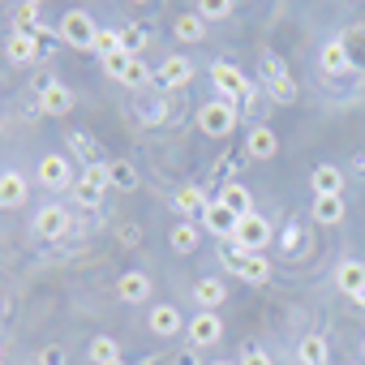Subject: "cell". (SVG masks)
Masks as SVG:
<instances>
[{
    "mask_svg": "<svg viewBox=\"0 0 365 365\" xmlns=\"http://www.w3.org/2000/svg\"><path fill=\"white\" fill-rule=\"evenodd\" d=\"M211 78H215L220 99H228V103H237V108H254V103H258V86H254V78L241 73L237 65L215 61V65H211Z\"/></svg>",
    "mask_w": 365,
    "mask_h": 365,
    "instance_id": "1",
    "label": "cell"
},
{
    "mask_svg": "<svg viewBox=\"0 0 365 365\" xmlns=\"http://www.w3.org/2000/svg\"><path fill=\"white\" fill-rule=\"evenodd\" d=\"M95 35H99V26H95V18L86 9H69L61 18V43L82 48V52H95Z\"/></svg>",
    "mask_w": 365,
    "mask_h": 365,
    "instance_id": "2",
    "label": "cell"
},
{
    "mask_svg": "<svg viewBox=\"0 0 365 365\" xmlns=\"http://www.w3.org/2000/svg\"><path fill=\"white\" fill-rule=\"evenodd\" d=\"M198 129H202L207 138H228V133L237 129V103H228V99L202 103V108H198Z\"/></svg>",
    "mask_w": 365,
    "mask_h": 365,
    "instance_id": "3",
    "label": "cell"
},
{
    "mask_svg": "<svg viewBox=\"0 0 365 365\" xmlns=\"http://www.w3.org/2000/svg\"><path fill=\"white\" fill-rule=\"evenodd\" d=\"M112 185V172H108V163H91L82 176H78V207H86V211H95L99 202H103V190Z\"/></svg>",
    "mask_w": 365,
    "mask_h": 365,
    "instance_id": "4",
    "label": "cell"
},
{
    "mask_svg": "<svg viewBox=\"0 0 365 365\" xmlns=\"http://www.w3.org/2000/svg\"><path fill=\"white\" fill-rule=\"evenodd\" d=\"M267 241H271V224H267L262 215H245V220H237V232H232V245H237V250H245V254H262Z\"/></svg>",
    "mask_w": 365,
    "mask_h": 365,
    "instance_id": "5",
    "label": "cell"
},
{
    "mask_svg": "<svg viewBox=\"0 0 365 365\" xmlns=\"http://www.w3.org/2000/svg\"><path fill=\"white\" fill-rule=\"evenodd\" d=\"M190 78H194V65H190L185 56H168V61L155 69V82H159L163 91H185Z\"/></svg>",
    "mask_w": 365,
    "mask_h": 365,
    "instance_id": "6",
    "label": "cell"
},
{
    "mask_svg": "<svg viewBox=\"0 0 365 365\" xmlns=\"http://www.w3.org/2000/svg\"><path fill=\"white\" fill-rule=\"evenodd\" d=\"M39 180L48 190H69L73 185V163L65 155H43L39 159Z\"/></svg>",
    "mask_w": 365,
    "mask_h": 365,
    "instance_id": "7",
    "label": "cell"
},
{
    "mask_svg": "<svg viewBox=\"0 0 365 365\" xmlns=\"http://www.w3.org/2000/svg\"><path fill=\"white\" fill-rule=\"evenodd\" d=\"M220 335H224V322L211 309H198L190 318V344L194 348H211V344H220Z\"/></svg>",
    "mask_w": 365,
    "mask_h": 365,
    "instance_id": "8",
    "label": "cell"
},
{
    "mask_svg": "<svg viewBox=\"0 0 365 365\" xmlns=\"http://www.w3.org/2000/svg\"><path fill=\"white\" fill-rule=\"evenodd\" d=\"M35 232H39V237H48V241L65 237V232H69V211H65L61 202L39 207V215H35Z\"/></svg>",
    "mask_w": 365,
    "mask_h": 365,
    "instance_id": "9",
    "label": "cell"
},
{
    "mask_svg": "<svg viewBox=\"0 0 365 365\" xmlns=\"http://www.w3.org/2000/svg\"><path fill=\"white\" fill-rule=\"evenodd\" d=\"M207 207H211V198L198 190V185H185L176 194V215L185 220V224H202V215H207Z\"/></svg>",
    "mask_w": 365,
    "mask_h": 365,
    "instance_id": "10",
    "label": "cell"
},
{
    "mask_svg": "<svg viewBox=\"0 0 365 365\" xmlns=\"http://www.w3.org/2000/svg\"><path fill=\"white\" fill-rule=\"evenodd\" d=\"M39 112H43V116H65V112H73V91H69L65 82H48V86L39 91Z\"/></svg>",
    "mask_w": 365,
    "mask_h": 365,
    "instance_id": "11",
    "label": "cell"
},
{
    "mask_svg": "<svg viewBox=\"0 0 365 365\" xmlns=\"http://www.w3.org/2000/svg\"><path fill=\"white\" fill-rule=\"evenodd\" d=\"M39 52H43V48H39V35H31V31H14L9 43H5V56H9L14 65H31Z\"/></svg>",
    "mask_w": 365,
    "mask_h": 365,
    "instance_id": "12",
    "label": "cell"
},
{
    "mask_svg": "<svg viewBox=\"0 0 365 365\" xmlns=\"http://www.w3.org/2000/svg\"><path fill=\"white\" fill-rule=\"evenodd\" d=\"M202 228H207V232H215L220 241H232V232H237V215L215 198V202L207 207V215H202Z\"/></svg>",
    "mask_w": 365,
    "mask_h": 365,
    "instance_id": "13",
    "label": "cell"
},
{
    "mask_svg": "<svg viewBox=\"0 0 365 365\" xmlns=\"http://www.w3.org/2000/svg\"><path fill=\"white\" fill-rule=\"evenodd\" d=\"M116 297H120L125 305H142V301L150 297V279H146V271H125V275L116 279Z\"/></svg>",
    "mask_w": 365,
    "mask_h": 365,
    "instance_id": "14",
    "label": "cell"
},
{
    "mask_svg": "<svg viewBox=\"0 0 365 365\" xmlns=\"http://www.w3.org/2000/svg\"><path fill=\"white\" fill-rule=\"evenodd\" d=\"M180 309L176 305H155L150 314H146V327L155 331V335H163V339H172V335H180Z\"/></svg>",
    "mask_w": 365,
    "mask_h": 365,
    "instance_id": "15",
    "label": "cell"
},
{
    "mask_svg": "<svg viewBox=\"0 0 365 365\" xmlns=\"http://www.w3.org/2000/svg\"><path fill=\"white\" fill-rule=\"evenodd\" d=\"M309 185H314V198H327V194H344V172L335 163H318L314 176H309Z\"/></svg>",
    "mask_w": 365,
    "mask_h": 365,
    "instance_id": "16",
    "label": "cell"
},
{
    "mask_svg": "<svg viewBox=\"0 0 365 365\" xmlns=\"http://www.w3.org/2000/svg\"><path fill=\"white\" fill-rule=\"evenodd\" d=\"M318 65H322V73H331V78L348 73V69H352V61H348V48H344V39H331V43H322V52H318Z\"/></svg>",
    "mask_w": 365,
    "mask_h": 365,
    "instance_id": "17",
    "label": "cell"
},
{
    "mask_svg": "<svg viewBox=\"0 0 365 365\" xmlns=\"http://www.w3.org/2000/svg\"><path fill=\"white\" fill-rule=\"evenodd\" d=\"M220 202L237 215V220H245V215H254V198H250V190L241 185V180H228V185L220 190Z\"/></svg>",
    "mask_w": 365,
    "mask_h": 365,
    "instance_id": "18",
    "label": "cell"
},
{
    "mask_svg": "<svg viewBox=\"0 0 365 365\" xmlns=\"http://www.w3.org/2000/svg\"><path fill=\"white\" fill-rule=\"evenodd\" d=\"M275 150H279V138H275V129H267V125L250 129V138H245V155H250V159H271Z\"/></svg>",
    "mask_w": 365,
    "mask_h": 365,
    "instance_id": "19",
    "label": "cell"
},
{
    "mask_svg": "<svg viewBox=\"0 0 365 365\" xmlns=\"http://www.w3.org/2000/svg\"><path fill=\"white\" fill-rule=\"evenodd\" d=\"M26 194H31V185H26L22 172H5V176H0V207H22Z\"/></svg>",
    "mask_w": 365,
    "mask_h": 365,
    "instance_id": "20",
    "label": "cell"
},
{
    "mask_svg": "<svg viewBox=\"0 0 365 365\" xmlns=\"http://www.w3.org/2000/svg\"><path fill=\"white\" fill-rule=\"evenodd\" d=\"M224 297H228V288H224V279H215V275H207V279L194 284V301H198L202 309H211V314L224 305Z\"/></svg>",
    "mask_w": 365,
    "mask_h": 365,
    "instance_id": "21",
    "label": "cell"
},
{
    "mask_svg": "<svg viewBox=\"0 0 365 365\" xmlns=\"http://www.w3.org/2000/svg\"><path fill=\"white\" fill-rule=\"evenodd\" d=\"M335 284H339V292H356V288H365V262H356V258H344L339 267H335Z\"/></svg>",
    "mask_w": 365,
    "mask_h": 365,
    "instance_id": "22",
    "label": "cell"
},
{
    "mask_svg": "<svg viewBox=\"0 0 365 365\" xmlns=\"http://www.w3.org/2000/svg\"><path fill=\"white\" fill-rule=\"evenodd\" d=\"M168 241H172V250H176V254H194V250H198V241H202V232H198V224H185V220H180V224L168 232Z\"/></svg>",
    "mask_w": 365,
    "mask_h": 365,
    "instance_id": "23",
    "label": "cell"
},
{
    "mask_svg": "<svg viewBox=\"0 0 365 365\" xmlns=\"http://www.w3.org/2000/svg\"><path fill=\"white\" fill-rule=\"evenodd\" d=\"M108 172H112V190H120V194H133L138 190V168L129 159H112Z\"/></svg>",
    "mask_w": 365,
    "mask_h": 365,
    "instance_id": "24",
    "label": "cell"
},
{
    "mask_svg": "<svg viewBox=\"0 0 365 365\" xmlns=\"http://www.w3.org/2000/svg\"><path fill=\"white\" fill-rule=\"evenodd\" d=\"M314 220H318V224H339V220H344V194L314 198Z\"/></svg>",
    "mask_w": 365,
    "mask_h": 365,
    "instance_id": "25",
    "label": "cell"
},
{
    "mask_svg": "<svg viewBox=\"0 0 365 365\" xmlns=\"http://www.w3.org/2000/svg\"><path fill=\"white\" fill-rule=\"evenodd\" d=\"M297 356H301V365H327V339L322 335H305L301 344H297Z\"/></svg>",
    "mask_w": 365,
    "mask_h": 365,
    "instance_id": "26",
    "label": "cell"
},
{
    "mask_svg": "<svg viewBox=\"0 0 365 365\" xmlns=\"http://www.w3.org/2000/svg\"><path fill=\"white\" fill-rule=\"evenodd\" d=\"M48 22H43V5L39 0H22L18 5V31H31V35H39Z\"/></svg>",
    "mask_w": 365,
    "mask_h": 365,
    "instance_id": "27",
    "label": "cell"
},
{
    "mask_svg": "<svg viewBox=\"0 0 365 365\" xmlns=\"http://www.w3.org/2000/svg\"><path fill=\"white\" fill-rule=\"evenodd\" d=\"M86 352H91V361H95V365H112V361H120V348H116V339H112V335H95Z\"/></svg>",
    "mask_w": 365,
    "mask_h": 365,
    "instance_id": "28",
    "label": "cell"
},
{
    "mask_svg": "<svg viewBox=\"0 0 365 365\" xmlns=\"http://www.w3.org/2000/svg\"><path fill=\"white\" fill-rule=\"evenodd\" d=\"M172 31H176V39H185V43H198V39H202V31H207V22H202L198 14H180Z\"/></svg>",
    "mask_w": 365,
    "mask_h": 365,
    "instance_id": "29",
    "label": "cell"
},
{
    "mask_svg": "<svg viewBox=\"0 0 365 365\" xmlns=\"http://www.w3.org/2000/svg\"><path fill=\"white\" fill-rule=\"evenodd\" d=\"M241 279H245V284H267V279H271V262H267L262 254H250L245 267H241Z\"/></svg>",
    "mask_w": 365,
    "mask_h": 365,
    "instance_id": "30",
    "label": "cell"
},
{
    "mask_svg": "<svg viewBox=\"0 0 365 365\" xmlns=\"http://www.w3.org/2000/svg\"><path fill=\"white\" fill-rule=\"evenodd\" d=\"M344 48H348L352 69H365V26H352V31L344 35Z\"/></svg>",
    "mask_w": 365,
    "mask_h": 365,
    "instance_id": "31",
    "label": "cell"
},
{
    "mask_svg": "<svg viewBox=\"0 0 365 365\" xmlns=\"http://www.w3.org/2000/svg\"><path fill=\"white\" fill-rule=\"evenodd\" d=\"M125 86H133V91H142V86H150L155 82V73H150V65L142 61V56H133V65L125 69V78H120Z\"/></svg>",
    "mask_w": 365,
    "mask_h": 365,
    "instance_id": "32",
    "label": "cell"
},
{
    "mask_svg": "<svg viewBox=\"0 0 365 365\" xmlns=\"http://www.w3.org/2000/svg\"><path fill=\"white\" fill-rule=\"evenodd\" d=\"M232 9H237V5H232V0H198V5H194V14H198L202 22H211V18L220 22V18H228Z\"/></svg>",
    "mask_w": 365,
    "mask_h": 365,
    "instance_id": "33",
    "label": "cell"
},
{
    "mask_svg": "<svg viewBox=\"0 0 365 365\" xmlns=\"http://www.w3.org/2000/svg\"><path fill=\"white\" fill-rule=\"evenodd\" d=\"M129 65H133V56H129L125 48H116V52H108V56H103V73H108V78H116V82L125 78V69H129Z\"/></svg>",
    "mask_w": 365,
    "mask_h": 365,
    "instance_id": "34",
    "label": "cell"
},
{
    "mask_svg": "<svg viewBox=\"0 0 365 365\" xmlns=\"http://www.w3.org/2000/svg\"><path fill=\"white\" fill-rule=\"evenodd\" d=\"M258 69H262V82H267V86L279 82V78H288V69H284V61H279L275 52H262V56H258Z\"/></svg>",
    "mask_w": 365,
    "mask_h": 365,
    "instance_id": "35",
    "label": "cell"
},
{
    "mask_svg": "<svg viewBox=\"0 0 365 365\" xmlns=\"http://www.w3.org/2000/svg\"><path fill=\"white\" fill-rule=\"evenodd\" d=\"M138 120H142V125H163V120H168V103H163V99H159V103H146V99H142V103H138Z\"/></svg>",
    "mask_w": 365,
    "mask_h": 365,
    "instance_id": "36",
    "label": "cell"
},
{
    "mask_svg": "<svg viewBox=\"0 0 365 365\" xmlns=\"http://www.w3.org/2000/svg\"><path fill=\"white\" fill-rule=\"evenodd\" d=\"M142 43H146V31H142V26H125V31H120V48H125L129 56H138Z\"/></svg>",
    "mask_w": 365,
    "mask_h": 365,
    "instance_id": "37",
    "label": "cell"
},
{
    "mask_svg": "<svg viewBox=\"0 0 365 365\" xmlns=\"http://www.w3.org/2000/svg\"><path fill=\"white\" fill-rule=\"evenodd\" d=\"M267 91H271V99H275V103H292V99H297V82H292V73H288V78H279V82H271Z\"/></svg>",
    "mask_w": 365,
    "mask_h": 365,
    "instance_id": "38",
    "label": "cell"
},
{
    "mask_svg": "<svg viewBox=\"0 0 365 365\" xmlns=\"http://www.w3.org/2000/svg\"><path fill=\"white\" fill-rule=\"evenodd\" d=\"M220 258H224V267H228V271H237V275H241V267H245V258H250V254H245V250H237V245L228 241V245L220 250Z\"/></svg>",
    "mask_w": 365,
    "mask_h": 365,
    "instance_id": "39",
    "label": "cell"
},
{
    "mask_svg": "<svg viewBox=\"0 0 365 365\" xmlns=\"http://www.w3.org/2000/svg\"><path fill=\"white\" fill-rule=\"evenodd\" d=\"M116 48H120V31H99V35H95V52H99V56H108V52H116Z\"/></svg>",
    "mask_w": 365,
    "mask_h": 365,
    "instance_id": "40",
    "label": "cell"
},
{
    "mask_svg": "<svg viewBox=\"0 0 365 365\" xmlns=\"http://www.w3.org/2000/svg\"><path fill=\"white\" fill-rule=\"evenodd\" d=\"M237 365H271V356H267V352H262V348H245V352H241V361H237Z\"/></svg>",
    "mask_w": 365,
    "mask_h": 365,
    "instance_id": "41",
    "label": "cell"
},
{
    "mask_svg": "<svg viewBox=\"0 0 365 365\" xmlns=\"http://www.w3.org/2000/svg\"><path fill=\"white\" fill-rule=\"evenodd\" d=\"M39 365H65V348H56V344L43 348V352H39Z\"/></svg>",
    "mask_w": 365,
    "mask_h": 365,
    "instance_id": "42",
    "label": "cell"
},
{
    "mask_svg": "<svg viewBox=\"0 0 365 365\" xmlns=\"http://www.w3.org/2000/svg\"><path fill=\"white\" fill-rule=\"evenodd\" d=\"M69 146H73V150H78V155H91V150H95V146H91V138H86V133H69Z\"/></svg>",
    "mask_w": 365,
    "mask_h": 365,
    "instance_id": "43",
    "label": "cell"
},
{
    "mask_svg": "<svg viewBox=\"0 0 365 365\" xmlns=\"http://www.w3.org/2000/svg\"><path fill=\"white\" fill-rule=\"evenodd\" d=\"M176 365H198V352H194V348H185V352L176 356Z\"/></svg>",
    "mask_w": 365,
    "mask_h": 365,
    "instance_id": "44",
    "label": "cell"
},
{
    "mask_svg": "<svg viewBox=\"0 0 365 365\" xmlns=\"http://www.w3.org/2000/svg\"><path fill=\"white\" fill-rule=\"evenodd\" d=\"M352 301H356V305H365V288H356V292H352Z\"/></svg>",
    "mask_w": 365,
    "mask_h": 365,
    "instance_id": "45",
    "label": "cell"
},
{
    "mask_svg": "<svg viewBox=\"0 0 365 365\" xmlns=\"http://www.w3.org/2000/svg\"><path fill=\"white\" fill-rule=\"evenodd\" d=\"M211 365H237V361H211Z\"/></svg>",
    "mask_w": 365,
    "mask_h": 365,
    "instance_id": "46",
    "label": "cell"
},
{
    "mask_svg": "<svg viewBox=\"0 0 365 365\" xmlns=\"http://www.w3.org/2000/svg\"><path fill=\"white\" fill-rule=\"evenodd\" d=\"M112 365H125V361H112Z\"/></svg>",
    "mask_w": 365,
    "mask_h": 365,
    "instance_id": "47",
    "label": "cell"
}]
</instances>
